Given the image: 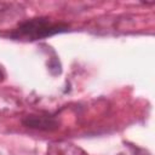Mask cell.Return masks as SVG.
<instances>
[{"mask_svg": "<svg viewBox=\"0 0 155 155\" xmlns=\"http://www.w3.org/2000/svg\"><path fill=\"white\" fill-rule=\"evenodd\" d=\"M22 124L28 128L39 131H54L59 127V121L50 115H27L22 119Z\"/></svg>", "mask_w": 155, "mask_h": 155, "instance_id": "2", "label": "cell"}, {"mask_svg": "<svg viewBox=\"0 0 155 155\" xmlns=\"http://www.w3.org/2000/svg\"><path fill=\"white\" fill-rule=\"evenodd\" d=\"M24 16V8L15 2H0V28L12 24ZM22 22V21H21Z\"/></svg>", "mask_w": 155, "mask_h": 155, "instance_id": "3", "label": "cell"}, {"mask_svg": "<svg viewBox=\"0 0 155 155\" xmlns=\"http://www.w3.org/2000/svg\"><path fill=\"white\" fill-rule=\"evenodd\" d=\"M116 155H150V153L143 148H139L137 145L126 143L125 144V149L122 151H120Z\"/></svg>", "mask_w": 155, "mask_h": 155, "instance_id": "5", "label": "cell"}, {"mask_svg": "<svg viewBox=\"0 0 155 155\" xmlns=\"http://www.w3.org/2000/svg\"><path fill=\"white\" fill-rule=\"evenodd\" d=\"M46 155H87V153L67 140H53L47 144Z\"/></svg>", "mask_w": 155, "mask_h": 155, "instance_id": "4", "label": "cell"}, {"mask_svg": "<svg viewBox=\"0 0 155 155\" xmlns=\"http://www.w3.org/2000/svg\"><path fill=\"white\" fill-rule=\"evenodd\" d=\"M4 79H5V73H4L2 68L0 67V82H1V81H4Z\"/></svg>", "mask_w": 155, "mask_h": 155, "instance_id": "7", "label": "cell"}, {"mask_svg": "<svg viewBox=\"0 0 155 155\" xmlns=\"http://www.w3.org/2000/svg\"><path fill=\"white\" fill-rule=\"evenodd\" d=\"M48 70L51 71L52 75H58L62 73V68H61V63L57 56H53L50 62H48Z\"/></svg>", "mask_w": 155, "mask_h": 155, "instance_id": "6", "label": "cell"}, {"mask_svg": "<svg viewBox=\"0 0 155 155\" xmlns=\"http://www.w3.org/2000/svg\"><path fill=\"white\" fill-rule=\"evenodd\" d=\"M67 30H69V25L65 23L53 22L48 17H36L22 21L10 33V36L15 40L35 41Z\"/></svg>", "mask_w": 155, "mask_h": 155, "instance_id": "1", "label": "cell"}]
</instances>
